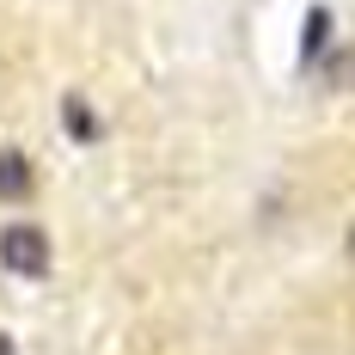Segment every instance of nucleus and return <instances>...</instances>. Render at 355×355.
Instances as JSON below:
<instances>
[{"mask_svg": "<svg viewBox=\"0 0 355 355\" xmlns=\"http://www.w3.org/2000/svg\"><path fill=\"white\" fill-rule=\"evenodd\" d=\"M0 263L12 270V276H49V233L31 227V220H19V227H6L0 233Z\"/></svg>", "mask_w": 355, "mask_h": 355, "instance_id": "nucleus-1", "label": "nucleus"}, {"mask_svg": "<svg viewBox=\"0 0 355 355\" xmlns=\"http://www.w3.org/2000/svg\"><path fill=\"white\" fill-rule=\"evenodd\" d=\"M31 196V159L19 147H0V202H25Z\"/></svg>", "mask_w": 355, "mask_h": 355, "instance_id": "nucleus-2", "label": "nucleus"}, {"mask_svg": "<svg viewBox=\"0 0 355 355\" xmlns=\"http://www.w3.org/2000/svg\"><path fill=\"white\" fill-rule=\"evenodd\" d=\"M62 129H68L73 141H98V135H105V123L92 116L86 98H62Z\"/></svg>", "mask_w": 355, "mask_h": 355, "instance_id": "nucleus-3", "label": "nucleus"}, {"mask_svg": "<svg viewBox=\"0 0 355 355\" xmlns=\"http://www.w3.org/2000/svg\"><path fill=\"white\" fill-rule=\"evenodd\" d=\"M324 31H331V12H324V6H313V19H306V31H300V62H319Z\"/></svg>", "mask_w": 355, "mask_h": 355, "instance_id": "nucleus-4", "label": "nucleus"}, {"mask_svg": "<svg viewBox=\"0 0 355 355\" xmlns=\"http://www.w3.org/2000/svg\"><path fill=\"white\" fill-rule=\"evenodd\" d=\"M0 355H19V343H12V337H6V331H0Z\"/></svg>", "mask_w": 355, "mask_h": 355, "instance_id": "nucleus-5", "label": "nucleus"}]
</instances>
